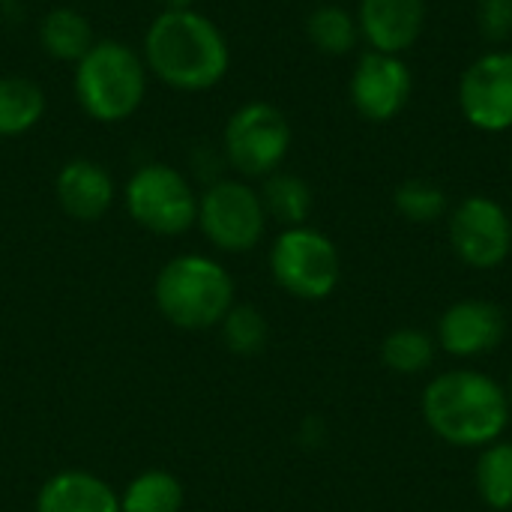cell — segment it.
Here are the masks:
<instances>
[{"mask_svg": "<svg viewBox=\"0 0 512 512\" xmlns=\"http://www.w3.org/2000/svg\"><path fill=\"white\" fill-rule=\"evenodd\" d=\"M144 66L180 93L216 87L231 66V48L216 21L198 9H162L144 33Z\"/></svg>", "mask_w": 512, "mask_h": 512, "instance_id": "obj_1", "label": "cell"}, {"mask_svg": "<svg viewBox=\"0 0 512 512\" xmlns=\"http://www.w3.org/2000/svg\"><path fill=\"white\" fill-rule=\"evenodd\" d=\"M423 417L444 444L483 450L504 438L512 408L507 390L495 378L477 369H450L426 384Z\"/></svg>", "mask_w": 512, "mask_h": 512, "instance_id": "obj_2", "label": "cell"}, {"mask_svg": "<svg viewBox=\"0 0 512 512\" xmlns=\"http://www.w3.org/2000/svg\"><path fill=\"white\" fill-rule=\"evenodd\" d=\"M72 90L81 111L96 123H120L132 117L147 93L144 57L117 39H96L75 63Z\"/></svg>", "mask_w": 512, "mask_h": 512, "instance_id": "obj_3", "label": "cell"}, {"mask_svg": "<svg viewBox=\"0 0 512 512\" xmlns=\"http://www.w3.org/2000/svg\"><path fill=\"white\" fill-rule=\"evenodd\" d=\"M156 306L180 330H210L234 306V282L219 261L180 255L156 276Z\"/></svg>", "mask_w": 512, "mask_h": 512, "instance_id": "obj_4", "label": "cell"}, {"mask_svg": "<svg viewBox=\"0 0 512 512\" xmlns=\"http://www.w3.org/2000/svg\"><path fill=\"white\" fill-rule=\"evenodd\" d=\"M270 270L282 291L297 300H327L342 276L339 249L309 225L285 228L270 249Z\"/></svg>", "mask_w": 512, "mask_h": 512, "instance_id": "obj_5", "label": "cell"}, {"mask_svg": "<svg viewBox=\"0 0 512 512\" xmlns=\"http://www.w3.org/2000/svg\"><path fill=\"white\" fill-rule=\"evenodd\" d=\"M126 210L150 234L177 237L198 222V195L192 183L171 165H141L126 183Z\"/></svg>", "mask_w": 512, "mask_h": 512, "instance_id": "obj_6", "label": "cell"}, {"mask_svg": "<svg viewBox=\"0 0 512 512\" xmlns=\"http://www.w3.org/2000/svg\"><path fill=\"white\" fill-rule=\"evenodd\" d=\"M222 150L237 174L270 177L291 150V123L270 102H246L228 117Z\"/></svg>", "mask_w": 512, "mask_h": 512, "instance_id": "obj_7", "label": "cell"}, {"mask_svg": "<svg viewBox=\"0 0 512 512\" xmlns=\"http://www.w3.org/2000/svg\"><path fill=\"white\" fill-rule=\"evenodd\" d=\"M198 225L222 252H249L267 231V210L258 189L243 180H213L198 198Z\"/></svg>", "mask_w": 512, "mask_h": 512, "instance_id": "obj_8", "label": "cell"}, {"mask_svg": "<svg viewBox=\"0 0 512 512\" xmlns=\"http://www.w3.org/2000/svg\"><path fill=\"white\" fill-rule=\"evenodd\" d=\"M450 243L462 264L495 270L512 252L510 213L495 198L471 195L450 213Z\"/></svg>", "mask_w": 512, "mask_h": 512, "instance_id": "obj_9", "label": "cell"}, {"mask_svg": "<svg viewBox=\"0 0 512 512\" xmlns=\"http://www.w3.org/2000/svg\"><path fill=\"white\" fill-rule=\"evenodd\" d=\"M459 108L480 132L498 135L512 129V51H486L462 72Z\"/></svg>", "mask_w": 512, "mask_h": 512, "instance_id": "obj_10", "label": "cell"}, {"mask_svg": "<svg viewBox=\"0 0 512 512\" xmlns=\"http://www.w3.org/2000/svg\"><path fill=\"white\" fill-rule=\"evenodd\" d=\"M414 75L399 54L366 51L348 81L354 111L369 123H390L411 99Z\"/></svg>", "mask_w": 512, "mask_h": 512, "instance_id": "obj_11", "label": "cell"}, {"mask_svg": "<svg viewBox=\"0 0 512 512\" xmlns=\"http://www.w3.org/2000/svg\"><path fill=\"white\" fill-rule=\"evenodd\" d=\"M504 333H507L504 312L489 300L471 297V300L453 303L441 315L435 342L444 354L456 360H477V357L498 351L504 342Z\"/></svg>", "mask_w": 512, "mask_h": 512, "instance_id": "obj_12", "label": "cell"}, {"mask_svg": "<svg viewBox=\"0 0 512 512\" xmlns=\"http://www.w3.org/2000/svg\"><path fill=\"white\" fill-rule=\"evenodd\" d=\"M357 27L372 51L402 57L426 30V0H360Z\"/></svg>", "mask_w": 512, "mask_h": 512, "instance_id": "obj_13", "label": "cell"}, {"mask_svg": "<svg viewBox=\"0 0 512 512\" xmlns=\"http://www.w3.org/2000/svg\"><path fill=\"white\" fill-rule=\"evenodd\" d=\"M54 192H57L60 210L78 222H96L114 204V180L93 159L66 162L57 174Z\"/></svg>", "mask_w": 512, "mask_h": 512, "instance_id": "obj_14", "label": "cell"}, {"mask_svg": "<svg viewBox=\"0 0 512 512\" xmlns=\"http://www.w3.org/2000/svg\"><path fill=\"white\" fill-rule=\"evenodd\" d=\"M36 512H123L114 489L84 471L51 477L36 501Z\"/></svg>", "mask_w": 512, "mask_h": 512, "instance_id": "obj_15", "label": "cell"}, {"mask_svg": "<svg viewBox=\"0 0 512 512\" xmlns=\"http://www.w3.org/2000/svg\"><path fill=\"white\" fill-rule=\"evenodd\" d=\"M93 42H96V36H93L87 15H81L72 6H57V9L45 12L39 21V45L54 60L78 63L93 48Z\"/></svg>", "mask_w": 512, "mask_h": 512, "instance_id": "obj_16", "label": "cell"}, {"mask_svg": "<svg viewBox=\"0 0 512 512\" xmlns=\"http://www.w3.org/2000/svg\"><path fill=\"white\" fill-rule=\"evenodd\" d=\"M45 90L21 75L0 78V138H18L45 117Z\"/></svg>", "mask_w": 512, "mask_h": 512, "instance_id": "obj_17", "label": "cell"}, {"mask_svg": "<svg viewBox=\"0 0 512 512\" xmlns=\"http://www.w3.org/2000/svg\"><path fill=\"white\" fill-rule=\"evenodd\" d=\"M258 195L267 210V219H276L285 228L306 225V219L312 213V189L297 174L273 171L270 177H264V186Z\"/></svg>", "mask_w": 512, "mask_h": 512, "instance_id": "obj_18", "label": "cell"}, {"mask_svg": "<svg viewBox=\"0 0 512 512\" xmlns=\"http://www.w3.org/2000/svg\"><path fill=\"white\" fill-rule=\"evenodd\" d=\"M306 33H309V42L321 54H330V57H342V54L354 51L360 42L357 15H351L348 9L333 6V3H324V6L309 12Z\"/></svg>", "mask_w": 512, "mask_h": 512, "instance_id": "obj_19", "label": "cell"}, {"mask_svg": "<svg viewBox=\"0 0 512 512\" xmlns=\"http://www.w3.org/2000/svg\"><path fill=\"white\" fill-rule=\"evenodd\" d=\"M477 492L486 507L512 510V441H495L483 447L477 459Z\"/></svg>", "mask_w": 512, "mask_h": 512, "instance_id": "obj_20", "label": "cell"}, {"mask_svg": "<svg viewBox=\"0 0 512 512\" xmlns=\"http://www.w3.org/2000/svg\"><path fill=\"white\" fill-rule=\"evenodd\" d=\"M435 357H438L435 336L414 327L393 330L381 345V360L396 375H420L435 363Z\"/></svg>", "mask_w": 512, "mask_h": 512, "instance_id": "obj_21", "label": "cell"}, {"mask_svg": "<svg viewBox=\"0 0 512 512\" xmlns=\"http://www.w3.org/2000/svg\"><path fill=\"white\" fill-rule=\"evenodd\" d=\"M123 512H180L183 510V486L168 471H144L135 477L120 501Z\"/></svg>", "mask_w": 512, "mask_h": 512, "instance_id": "obj_22", "label": "cell"}, {"mask_svg": "<svg viewBox=\"0 0 512 512\" xmlns=\"http://www.w3.org/2000/svg\"><path fill=\"white\" fill-rule=\"evenodd\" d=\"M222 336H225L228 351L240 357H252L267 348L270 327H267V318L255 306H231L228 315L222 318Z\"/></svg>", "mask_w": 512, "mask_h": 512, "instance_id": "obj_23", "label": "cell"}, {"mask_svg": "<svg viewBox=\"0 0 512 512\" xmlns=\"http://www.w3.org/2000/svg\"><path fill=\"white\" fill-rule=\"evenodd\" d=\"M393 204H396V210H399L408 222H414V225L438 222V219L447 213V195H444V189H441L438 183L420 180V177L405 180V183L396 189Z\"/></svg>", "mask_w": 512, "mask_h": 512, "instance_id": "obj_24", "label": "cell"}, {"mask_svg": "<svg viewBox=\"0 0 512 512\" xmlns=\"http://www.w3.org/2000/svg\"><path fill=\"white\" fill-rule=\"evenodd\" d=\"M477 27L489 42H507L512 36V0H480Z\"/></svg>", "mask_w": 512, "mask_h": 512, "instance_id": "obj_25", "label": "cell"}, {"mask_svg": "<svg viewBox=\"0 0 512 512\" xmlns=\"http://www.w3.org/2000/svg\"><path fill=\"white\" fill-rule=\"evenodd\" d=\"M162 9H195V0H159Z\"/></svg>", "mask_w": 512, "mask_h": 512, "instance_id": "obj_26", "label": "cell"}, {"mask_svg": "<svg viewBox=\"0 0 512 512\" xmlns=\"http://www.w3.org/2000/svg\"><path fill=\"white\" fill-rule=\"evenodd\" d=\"M504 390H507V399H510V408H512V375H510V384H507Z\"/></svg>", "mask_w": 512, "mask_h": 512, "instance_id": "obj_27", "label": "cell"}]
</instances>
